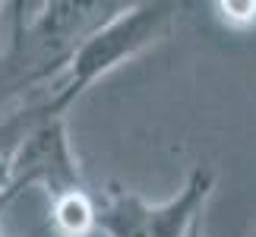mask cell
I'll return each mask as SVG.
<instances>
[{
  "mask_svg": "<svg viewBox=\"0 0 256 237\" xmlns=\"http://www.w3.org/2000/svg\"><path fill=\"white\" fill-rule=\"evenodd\" d=\"M177 13H180L177 4H120L108 19H102L92 32L80 38V44L70 51L57 76L16 111L22 114L26 124L64 120L66 111L98 79L114 73L120 64L133 60L155 42H162L171 32Z\"/></svg>",
  "mask_w": 256,
  "mask_h": 237,
  "instance_id": "1",
  "label": "cell"
},
{
  "mask_svg": "<svg viewBox=\"0 0 256 237\" xmlns=\"http://www.w3.org/2000/svg\"><path fill=\"white\" fill-rule=\"evenodd\" d=\"M215 190V174L196 164L184 190L164 202H146L130 190L111 186L98 202V231L104 237H200L202 212Z\"/></svg>",
  "mask_w": 256,
  "mask_h": 237,
  "instance_id": "2",
  "label": "cell"
},
{
  "mask_svg": "<svg viewBox=\"0 0 256 237\" xmlns=\"http://www.w3.org/2000/svg\"><path fill=\"white\" fill-rule=\"evenodd\" d=\"M76 186H86V184H82L76 152L70 146L66 120L28 124L22 142L16 146V155H13L6 202H13L26 190H44L48 200H54L66 190H76Z\"/></svg>",
  "mask_w": 256,
  "mask_h": 237,
  "instance_id": "3",
  "label": "cell"
},
{
  "mask_svg": "<svg viewBox=\"0 0 256 237\" xmlns=\"http://www.w3.org/2000/svg\"><path fill=\"white\" fill-rule=\"evenodd\" d=\"M48 202H51V209H48L44 231L57 237H88L92 231H98V202L88 193V186L66 190Z\"/></svg>",
  "mask_w": 256,
  "mask_h": 237,
  "instance_id": "4",
  "label": "cell"
},
{
  "mask_svg": "<svg viewBox=\"0 0 256 237\" xmlns=\"http://www.w3.org/2000/svg\"><path fill=\"white\" fill-rule=\"evenodd\" d=\"M28 124L19 117V111L6 114L0 120V209L6 206V190H10V174H13V155L16 146L22 142Z\"/></svg>",
  "mask_w": 256,
  "mask_h": 237,
  "instance_id": "5",
  "label": "cell"
},
{
  "mask_svg": "<svg viewBox=\"0 0 256 237\" xmlns=\"http://www.w3.org/2000/svg\"><path fill=\"white\" fill-rule=\"evenodd\" d=\"M218 19L228 28H253L256 26V0H228V4H215Z\"/></svg>",
  "mask_w": 256,
  "mask_h": 237,
  "instance_id": "6",
  "label": "cell"
},
{
  "mask_svg": "<svg viewBox=\"0 0 256 237\" xmlns=\"http://www.w3.org/2000/svg\"><path fill=\"white\" fill-rule=\"evenodd\" d=\"M250 237H256V228H253V234H250Z\"/></svg>",
  "mask_w": 256,
  "mask_h": 237,
  "instance_id": "7",
  "label": "cell"
}]
</instances>
